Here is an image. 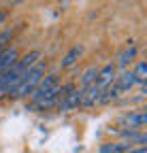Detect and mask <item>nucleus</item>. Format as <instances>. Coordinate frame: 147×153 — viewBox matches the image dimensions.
<instances>
[{
  "label": "nucleus",
  "mask_w": 147,
  "mask_h": 153,
  "mask_svg": "<svg viewBox=\"0 0 147 153\" xmlns=\"http://www.w3.org/2000/svg\"><path fill=\"white\" fill-rule=\"evenodd\" d=\"M41 53L39 51H30L26 53L24 57H19L9 70H4L2 74H0V96H11V91L19 85V81L24 79V74L39 62Z\"/></svg>",
  "instance_id": "1"
},
{
  "label": "nucleus",
  "mask_w": 147,
  "mask_h": 153,
  "mask_svg": "<svg viewBox=\"0 0 147 153\" xmlns=\"http://www.w3.org/2000/svg\"><path fill=\"white\" fill-rule=\"evenodd\" d=\"M45 70H47V62L39 60V62H36V64L24 74V79L19 81V85H17V87L11 91V94H13V98H28V96L32 94V89L41 83Z\"/></svg>",
  "instance_id": "2"
},
{
  "label": "nucleus",
  "mask_w": 147,
  "mask_h": 153,
  "mask_svg": "<svg viewBox=\"0 0 147 153\" xmlns=\"http://www.w3.org/2000/svg\"><path fill=\"white\" fill-rule=\"evenodd\" d=\"M58 83H60V81H58V74H56V72H49V74H45L43 79H41V83L32 89V94L28 96V98L32 100V104H34V102H39V100L45 98V96H47L53 87H56Z\"/></svg>",
  "instance_id": "3"
},
{
  "label": "nucleus",
  "mask_w": 147,
  "mask_h": 153,
  "mask_svg": "<svg viewBox=\"0 0 147 153\" xmlns=\"http://www.w3.org/2000/svg\"><path fill=\"white\" fill-rule=\"evenodd\" d=\"M119 123L128 126L130 130H143V126L147 123V115L143 111H130V113H124L119 117Z\"/></svg>",
  "instance_id": "4"
},
{
  "label": "nucleus",
  "mask_w": 147,
  "mask_h": 153,
  "mask_svg": "<svg viewBox=\"0 0 147 153\" xmlns=\"http://www.w3.org/2000/svg\"><path fill=\"white\" fill-rule=\"evenodd\" d=\"M115 76H117V68H115V64H107V66H102V68H98V76H96V87L98 89H104V87H109L113 81H115Z\"/></svg>",
  "instance_id": "5"
},
{
  "label": "nucleus",
  "mask_w": 147,
  "mask_h": 153,
  "mask_svg": "<svg viewBox=\"0 0 147 153\" xmlns=\"http://www.w3.org/2000/svg\"><path fill=\"white\" fill-rule=\"evenodd\" d=\"M81 106V89H70L64 98L60 100V111L62 113H68V111H75Z\"/></svg>",
  "instance_id": "6"
},
{
  "label": "nucleus",
  "mask_w": 147,
  "mask_h": 153,
  "mask_svg": "<svg viewBox=\"0 0 147 153\" xmlns=\"http://www.w3.org/2000/svg\"><path fill=\"white\" fill-rule=\"evenodd\" d=\"M100 96H102V89H98L96 85H90L81 91V106H94V104H100Z\"/></svg>",
  "instance_id": "7"
},
{
  "label": "nucleus",
  "mask_w": 147,
  "mask_h": 153,
  "mask_svg": "<svg viewBox=\"0 0 147 153\" xmlns=\"http://www.w3.org/2000/svg\"><path fill=\"white\" fill-rule=\"evenodd\" d=\"M137 53H139V47L130 41V45H128L122 53H119V57H117V64H115V68H126L128 64H132L134 60H137Z\"/></svg>",
  "instance_id": "8"
},
{
  "label": "nucleus",
  "mask_w": 147,
  "mask_h": 153,
  "mask_svg": "<svg viewBox=\"0 0 147 153\" xmlns=\"http://www.w3.org/2000/svg\"><path fill=\"white\" fill-rule=\"evenodd\" d=\"M17 60H19V53H17V47H7L2 53H0V74L4 70H9Z\"/></svg>",
  "instance_id": "9"
},
{
  "label": "nucleus",
  "mask_w": 147,
  "mask_h": 153,
  "mask_svg": "<svg viewBox=\"0 0 147 153\" xmlns=\"http://www.w3.org/2000/svg\"><path fill=\"white\" fill-rule=\"evenodd\" d=\"M115 85H117V89L124 94V91H130V89L137 85V81H134L132 72H130V70H126V72H122L119 76H115Z\"/></svg>",
  "instance_id": "10"
},
{
  "label": "nucleus",
  "mask_w": 147,
  "mask_h": 153,
  "mask_svg": "<svg viewBox=\"0 0 147 153\" xmlns=\"http://www.w3.org/2000/svg\"><path fill=\"white\" fill-rule=\"evenodd\" d=\"M83 53V45H75V47H70L68 53L62 57V68H70L72 64H77V60L81 57Z\"/></svg>",
  "instance_id": "11"
},
{
  "label": "nucleus",
  "mask_w": 147,
  "mask_h": 153,
  "mask_svg": "<svg viewBox=\"0 0 147 153\" xmlns=\"http://www.w3.org/2000/svg\"><path fill=\"white\" fill-rule=\"evenodd\" d=\"M96 76H98V66H90V68H85L83 70V74H81V91L85 89V87H90V85H94L96 83Z\"/></svg>",
  "instance_id": "12"
},
{
  "label": "nucleus",
  "mask_w": 147,
  "mask_h": 153,
  "mask_svg": "<svg viewBox=\"0 0 147 153\" xmlns=\"http://www.w3.org/2000/svg\"><path fill=\"white\" fill-rule=\"evenodd\" d=\"M119 89H117V85H115V81L109 85V87H104L102 89V96H100V104H111L113 100H117L119 98Z\"/></svg>",
  "instance_id": "13"
},
{
  "label": "nucleus",
  "mask_w": 147,
  "mask_h": 153,
  "mask_svg": "<svg viewBox=\"0 0 147 153\" xmlns=\"http://www.w3.org/2000/svg\"><path fill=\"white\" fill-rule=\"evenodd\" d=\"M132 72V76H134V81L139 83V85H145V81H147V62H137L134 64V68L130 70Z\"/></svg>",
  "instance_id": "14"
},
{
  "label": "nucleus",
  "mask_w": 147,
  "mask_h": 153,
  "mask_svg": "<svg viewBox=\"0 0 147 153\" xmlns=\"http://www.w3.org/2000/svg\"><path fill=\"white\" fill-rule=\"evenodd\" d=\"M132 147L128 145V143H107L100 147V153H126V151H130Z\"/></svg>",
  "instance_id": "15"
},
{
  "label": "nucleus",
  "mask_w": 147,
  "mask_h": 153,
  "mask_svg": "<svg viewBox=\"0 0 147 153\" xmlns=\"http://www.w3.org/2000/svg\"><path fill=\"white\" fill-rule=\"evenodd\" d=\"M13 38V32L11 30H4V32H0V53H2L7 49V43Z\"/></svg>",
  "instance_id": "16"
},
{
  "label": "nucleus",
  "mask_w": 147,
  "mask_h": 153,
  "mask_svg": "<svg viewBox=\"0 0 147 153\" xmlns=\"http://www.w3.org/2000/svg\"><path fill=\"white\" fill-rule=\"evenodd\" d=\"M4 19H7V13H4L2 9H0V24H2V22H4Z\"/></svg>",
  "instance_id": "17"
}]
</instances>
